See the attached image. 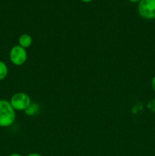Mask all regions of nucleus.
Returning <instances> with one entry per match:
<instances>
[{
  "instance_id": "9",
  "label": "nucleus",
  "mask_w": 155,
  "mask_h": 156,
  "mask_svg": "<svg viewBox=\"0 0 155 156\" xmlns=\"http://www.w3.org/2000/svg\"><path fill=\"white\" fill-rule=\"evenodd\" d=\"M27 156H42V155L39 153H36V152H33V153L29 154V155H27Z\"/></svg>"
},
{
  "instance_id": "5",
  "label": "nucleus",
  "mask_w": 155,
  "mask_h": 156,
  "mask_svg": "<svg viewBox=\"0 0 155 156\" xmlns=\"http://www.w3.org/2000/svg\"><path fill=\"white\" fill-rule=\"evenodd\" d=\"M32 43H33L32 37L28 34H23L18 38V45L24 49L29 48L32 45Z\"/></svg>"
},
{
  "instance_id": "3",
  "label": "nucleus",
  "mask_w": 155,
  "mask_h": 156,
  "mask_svg": "<svg viewBox=\"0 0 155 156\" xmlns=\"http://www.w3.org/2000/svg\"><path fill=\"white\" fill-rule=\"evenodd\" d=\"M138 12L144 19H155V0H141L138 2Z\"/></svg>"
},
{
  "instance_id": "11",
  "label": "nucleus",
  "mask_w": 155,
  "mask_h": 156,
  "mask_svg": "<svg viewBox=\"0 0 155 156\" xmlns=\"http://www.w3.org/2000/svg\"><path fill=\"white\" fill-rule=\"evenodd\" d=\"M81 2H83L84 3H89V2H91L92 1H94V0H81Z\"/></svg>"
},
{
  "instance_id": "2",
  "label": "nucleus",
  "mask_w": 155,
  "mask_h": 156,
  "mask_svg": "<svg viewBox=\"0 0 155 156\" xmlns=\"http://www.w3.org/2000/svg\"><path fill=\"white\" fill-rule=\"evenodd\" d=\"M11 105L15 111H24L32 103L30 97L24 92H17L11 97Z\"/></svg>"
},
{
  "instance_id": "12",
  "label": "nucleus",
  "mask_w": 155,
  "mask_h": 156,
  "mask_svg": "<svg viewBox=\"0 0 155 156\" xmlns=\"http://www.w3.org/2000/svg\"><path fill=\"white\" fill-rule=\"evenodd\" d=\"M9 156H22V155H21V154H18V153H12Z\"/></svg>"
},
{
  "instance_id": "7",
  "label": "nucleus",
  "mask_w": 155,
  "mask_h": 156,
  "mask_svg": "<svg viewBox=\"0 0 155 156\" xmlns=\"http://www.w3.org/2000/svg\"><path fill=\"white\" fill-rule=\"evenodd\" d=\"M9 74V68L7 64L3 61L0 60V81L6 79Z\"/></svg>"
},
{
  "instance_id": "8",
  "label": "nucleus",
  "mask_w": 155,
  "mask_h": 156,
  "mask_svg": "<svg viewBox=\"0 0 155 156\" xmlns=\"http://www.w3.org/2000/svg\"><path fill=\"white\" fill-rule=\"evenodd\" d=\"M150 85H151V88L153 89V91L155 92V76H153V79H152L151 82H150Z\"/></svg>"
},
{
  "instance_id": "4",
  "label": "nucleus",
  "mask_w": 155,
  "mask_h": 156,
  "mask_svg": "<svg viewBox=\"0 0 155 156\" xmlns=\"http://www.w3.org/2000/svg\"><path fill=\"white\" fill-rule=\"evenodd\" d=\"M27 59V53L26 49L19 45H15L12 47L9 52V59L15 66H19L25 63Z\"/></svg>"
},
{
  "instance_id": "6",
  "label": "nucleus",
  "mask_w": 155,
  "mask_h": 156,
  "mask_svg": "<svg viewBox=\"0 0 155 156\" xmlns=\"http://www.w3.org/2000/svg\"><path fill=\"white\" fill-rule=\"evenodd\" d=\"M40 111V106L39 105L36 103H31L28 106V108L24 111L25 114H27V116H34L38 114V112Z\"/></svg>"
},
{
  "instance_id": "1",
  "label": "nucleus",
  "mask_w": 155,
  "mask_h": 156,
  "mask_svg": "<svg viewBox=\"0 0 155 156\" xmlns=\"http://www.w3.org/2000/svg\"><path fill=\"white\" fill-rule=\"evenodd\" d=\"M16 111L9 101L0 99V127H9L16 120Z\"/></svg>"
},
{
  "instance_id": "10",
  "label": "nucleus",
  "mask_w": 155,
  "mask_h": 156,
  "mask_svg": "<svg viewBox=\"0 0 155 156\" xmlns=\"http://www.w3.org/2000/svg\"><path fill=\"white\" fill-rule=\"evenodd\" d=\"M129 1L131 2H132V3H138L140 1H141V0H129Z\"/></svg>"
}]
</instances>
